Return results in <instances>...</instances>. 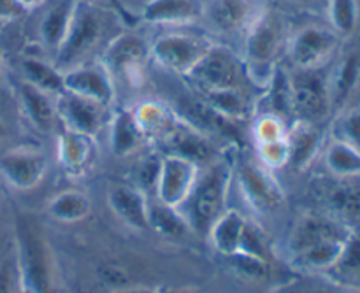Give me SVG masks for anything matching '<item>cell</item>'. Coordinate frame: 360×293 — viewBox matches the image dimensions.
<instances>
[{
  "label": "cell",
  "mask_w": 360,
  "mask_h": 293,
  "mask_svg": "<svg viewBox=\"0 0 360 293\" xmlns=\"http://www.w3.org/2000/svg\"><path fill=\"white\" fill-rule=\"evenodd\" d=\"M323 162L327 169L338 178L360 176V150L336 137L323 151Z\"/></svg>",
  "instance_id": "f546056e"
},
{
  "label": "cell",
  "mask_w": 360,
  "mask_h": 293,
  "mask_svg": "<svg viewBox=\"0 0 360 293\" xmlns=\"http://www.w3.org/2000/svg\"><path fill=\"white\" fill-rule=\"evenodd\" d=\"M18 100H20L25 118L37 132H51L53 125L58 119L55 97L44 93L27 81H21L20 86H18Z\"/></svg>",
  "instance_id": "7402d4cb"
},
{
  "label": "cell",
  "mask_w": 360,
  "mask_h": 293,
  "mask_svg": "<svg viewBox=\"0 0 360 293\" xmlns=\"http://www.w3.org/2000/svg\"><path fill=\"white\" fill-rule=\"evenodd\" d=\"M246 218L243 216L239 211L229 209L221 213V216L218 218L213 223V227L207 232V237H210L211 245L217 249L220 255H224L225 259L236 255L241 245L243 230H245Z\"/></svg>",
  "instance_id": "d4e9b609"
},
{
  "label": "cell",
  "mask_w": 360,
  "mask_h": 293,
  "mask_svg": "<svg viewBox=\"0 0 360 293\" xmlns=\"http://www.w3.org/2000/svg\"><path fill=\"white\" fill-rule=\"evenodd\" d=\"M91 202L86 193L67 190L53 197L48 204V213L60 223H77L90 216Z\"/></svg>",
  "instance_id": "83f0119b"
},
{
  "label": "cell",
  "mask_w": 360,
  "mask_h": 293,
  "mask_svg": "<svg viewBox=\"0 0 360 293\" xmlns=\"http://www.w3.org/2000/svg\"><path fill=\"white\" fill-rule=\"evenodd\" d=\"M260 11L255 0H207L204 4V16L225 34L248 30Z\"/></svg>",
  "instance_id": "d6986e66"
},
{
  "label": "cell",
  "mask_w": 360,
  "mask_h": 293,
  "mask_svg": "<svg viewBox=\"0 0 360 293\" xmlns=\"http://www.w3.org/2000/svg\"><path fill=\"white\" fill-rule=\"evenodd\" d=\"M264 95L269 104L267 115L278 116L285 122L288 115H292V95H290V74L278 67L271 76L269 83L264 86Z\"/></svg>",
  "instance_id": "836d02e7"
},
{
  "label": "cell",
  "mask_w": 360,
  "mask_h": 293,
  "mask_svg": "<svg viewBox=\"0 0 360 293\" xmlns=\"http://www.w3.org/2000/svg\"><path fill=\"white\" fill-rule=\"evenodd\" d=\"M234 179L238 181L243 199L259 214H273L285 204V192L271 169L260 162L243 158L234 169Z\"/></svg>",
  "instance_id": "52a82bcc"
},
{
  "label": "cell",
  "mask_w": 360,
  "mask_h": 293,
  "mask_svg": "<svg viewBox=\"0 0 360 293\" xmlns=\"http://www.w3.org/2000/svg\"><path fill=\"white\" fill-rule=\"evenodd\" d=\"M6 137H7V125L0 119V141L6 139Z\"/></svg>",
  "instance_id": "c3c4849f"
},
{
  "label": "cell",
  "mask_w": 360,
  "mask_h": 293,
  "mask_svg": "<svg viewBox=\"0 0 360 293\" xmlns=\"http://www.w3.org/2000/svg\"><path fill=\"white\" fill-rule=\"evenodd\" d=\"M48 167V155L34 148H16L0 153V176L20 192H28L41 185Z\"/></svg>",
  "instance_id": "4fadbf2b"
},
{
  "label": "cell",
  "mask_w": 360,
  "mask_h": 293,
  "mask_svg": "<svg viewBox=\"0 0 360 293\" xmlns=\"http://www.w3.org/2000/svg\"><path fill=\"white\" fill-rule=\"evenodd\" d=\"M164 148V155H178L188 160L195 162L202 167V164H211L217 160V148L214 144L200 132L192 123L183 122L181 118L176 119L174 126L169 130L167 136L160 141Z\"/></svg>",
  "instance_id": "e0dca14e"
},
{
  "label": "cell",
  "mask_w": 360,
  "mask_h": 293,
  "mask_svg": "<svg viewBox=\"0 0 360 293\" xmlns=\"http://www.w3.org/2000/svg\"><path fill=\"white\" fill-rule=\"evenodd\" d=\"M21 2H23V6L27 7L28 11H32V9H34V7H39V6H41V4H44L46 0H21Z\"/></svg>",
  "instance_id": "7dc6e473"
},
{
  "label": "cell",
  "mask_w": 360,
  "mask_h": 293,
  "mask_svg": "<svg viewBox=\"0 0 360 293\" xmlns=\"http://www.w3.org/2000/svg\"><path fill=\"white\" fill-rule=\"evenodd\" d=\"M16 293H30L28 290H25V288L20 287V290H16Z\"/></svg>",
  "instance_id": "f907efd6"
},
{
  "label": "cell",
  "mask_w": 360,
  "mask_h": 293,
  "mask_svg": "<svg viewBox=\"0 0 360 293\" xmlns=\"http://www.w3.org/2000/svg\"><path fill=\"white\" fill-rule=\"evenodd\" d=\"M136 115L139 118L141 125H143L144 132H146L148 139H155L158 143L167 136L169 130L174 126L176 119H178L174 112H171L167 108L158 104V102L141 104L136 109Z\"/></svg>",
  "instance_id": "d6a6232c"
},
{
  "label": "cell",
  "mask_w": 360,
  "mask_h": 293,
  "mask_svg": "<svg viewBox=\"0 0 360 293\" xmlns=\"http://www.w3.org/2000/svg\"><path fill=\"white\" fill-rule=\"evenodd\" d=\"M330 206L348 218H360V176L340 178V185L329 197Z\"/></svg>",
  "instance_id": "e575fe53"
},
{
  "label": "cell",
  "mask_w": 360,
  "mask_h": 293,
  "mask_svg": "<svg viewBox=\"0 0 360 293\" xmlns=\"http://www.w3.org/2000/svg\"><path fill=\"white\" fill-rule=\"evenodd\" d=\"M0 293H16L9 267H0Z\"/></svg>",
  "instance_id": "f6af8a7d"
},
{
  "label": "cell",
  "mask_w": 360,
  "mask_h": 293,
  "mask_svg": "<svg viewBox=\"0 0 360 293\" xmlns=\"http://www.w3.org/2000/svg\"><path fill=\"white\" fill-rule=\"evenodd\" d=\"M162 158H164V155L155 153V151L141 157L132 167V185L143 190L144 193L148 188H155L158 174H160Z\"/></svg>",
  "instance_id": "8d00e7d4"
},
{
  "label": "cell",
  "mask_w": 360,
  "mask_h": 293,
  "mask_svg": "<svg viewBox=\"0 0 360 293\" xmlns=\"http://www.w3.org/2000/svg\"><path fill=\"white\" fill-rule=\"evenodd\" d=\"M76 6L77 0H55L42 16L39 35H41L42 46L51 51L53 56L65 41V35L76 13Z\"/></svg>",
  "instance_id": "603a6c76"
},
{
  "label": "cell",
  "mask_w": 360,
  "mask_h": 293,
  "mask_svg": "<svg viewBox=\"0 0 360 293\" xmlns=\"http://www.w3.org/2000/svg\"><path fill=\"white\" fill-rule=\"evenodd\" d=\"M229 260H231L236 273L241 274L246 280H262L269 273V262L262 259H257V256L245 255V253H236V255L229 256Z\"/></svg>",
  "instance_id": "b9f144b4"
},
{
  "label": "cell",
  "mask_w": 360,
  "mask_h": 293,
  "mask_svg": "<svg viewBox=\"0 0 360 293\" xmlns=\"http://www.w3.org/2000/svg\"><path fill=\"white\" fill-rule=\"evenodd\" d=\"M109 146L115 157H132L148 143V136L136 115V109H118L108 123Z\"/></svg>",
  "instance_id": "ac0fdd59"
},
{
  "label": "cell",
  "mask_w": 360,
  "mask_h": 293,
  "mask_svg": "<svg viewBox=\"0 0 360 293\" xmlns=\"http://www.w3.org/2000/svg\"><path fill=\"white\" fill-rule=\"evenodd\" d=\"M292 115L301 122L316 123L333 109L329 77L322 69H295L290 74Z\"/></svg>",
  "instance_id": "ba28073f"
},
{
  "label": "cell",
  "mask_w": 360,
  "mask_h": 293,
  "mask_svg": "<svg viewBox=\"0 0 360 293\" xmlns=\"http://www.w3.org/2000/svg\"><path fill=\"white\" fill-rule=\"evenodd\" d=\"M150 228L160 234L162 237L169 239L185 237L190 232L188 221L183 216L181 211L160 202L150 206Z\"/></svg>",
  "instance_id": "1f68e13d"
},
{
  "label": "cell",
  "mask_w": 360,
  "mask_h": 293,
  "mask_svg": "<svg viewBox=\"0 0 360 293\" xmlns=\"http://www.w3.org/2000/svg\"><path fill=\"white\" fill-rule=\"evenodd\" d=\"M336 139L360 150V109L345 111L336 122Z\"/></svg>",
  "instance_id": "7bdbcfd3"
},
{
  "label": "cell",
  "mask_w": 360,
  "mask_h": 293,
  "mask_svg": "<svg viewBox=\"0 0 360 293\" xmlns=\"http://www.w3.org/2000/svg\"><path fill=\"white\" fill-rule=\"evenodd\" d=\"M21 70H23V81L34 84L35 88L51 95V97L56 98L65 91L63 72L53 62L28 56L21 62Z\"/></svg>",
  "instance_id": "484cf974"
},
{
  "label": "cell",
  "mask_w": 360,
  "mask_h": 293,
  "mask_svg": "<svg viewBox=\"0 0 360 293\" xmlns=\"http://www.w3.org/2000/svg\"><path fill=\"white\" fill-rule=\"evenodd\" d=\"M202 102L211 111L232 123L248 118L250 111H252L250 100L245 97L243 90L211 91V93L202 95Z\"/></svg>",
  "instance_id": "4dcf8cb0"
},
{
  "label": "cell",
  "mask_w": 360,
  "mask_h": 293,
  "mask_svg": "<svg viewBox=\"0 0 360 293\" xmlns=\"http://www.w3.org/2000/svg\"><path fill=\"white\" fill-rule=\"evenodd\" d=\"M287 23L283 14L274 9H262L246 30L245 62L252 83L264 88L278 69V60L288 46Z\"/></svg>",
  "instance_id": "277c9868"
},
{
  "label": "cell",
  "mask_w": 360,
  "mask_h": 293,
  "mask_svg": "<svg viewBox=\"0 0 360 293\" xmlns=\"http://www.w3.org/2000/svg\"><path fill=\"white\" fill-rule=\"evenodd\" d=\"M28 14L21 0H0V21H16Z\"/></svg>",
  "instance_id": "ee69618b"
},
{
  "label": "cell",
  "mask_w": 360,
  "mask_h": 293,
  "mask_svg": "<svg viewBox=\"0 0 360 293\" xmlns=\"http://www.w3.org/2000/svg\"><path fill=\"white\" fill-rule=\"evenodd\" d=\"M204 16L202 0H148L141 18L151 25L185 27Z\"/></svg>",
  "instance_id": "44dd1931"
},
{
  "label": "cell",
  "mask_w": 360,
  "mask_h": 293,
  "mask_svg": "<svg viewBox=\"0 0 360 293\" xmlns=\"http://www.w3.org/2000/svg\"><path fill=\"white\" fill-rule=\"evenodd\" d=\"M186 79L195 90L200 91V95L211 91L243 90V84L250 81L241 56L236 55L227 46L217 42H213Z\"/></svg>",
  "instance_id": "8992f818"
},
{
  "label": "cell",
  "mask_w": 360,
  "mask_h": 293,
  "mask_svg": "<svg viewBox=\"0 0 360 293\" xmlns=\"http://www.w3.org/2000/svg\"><path fill=\"white\" fill-rule=\"evenodd\" d=\"M56 158L65 176L72 179L84 178L97 164V137L63 129L56 137Z\"/></svg>",
  "instance_id": "2e32d148"
},
{
  "label": "cell",
  "mask_w": 360,
  "mask_h": 293,
  "mask_svg": "<svg viewBox=\"0 0 360 293\" xmlns=\"http://www.w3.org/2000/svg\"><path fill=\"white\" fill-rule=\"evenodd\" d=\"M63 86L69 93L98 104L111 105L115 100V83L101 62L81 63L63 72Z\"/></svg>",
  "instance_id": "9a60e30c"
},
{
  "label": "cell",
  "mask_w": 360,
  "mask_h": 293,
  "mask_svg": "<svg viewBox=\"0 0 360 293\" xmlns=\"http://www.w3.org/2000/svg\"><path fill=\"white\" fill-rule=\"evenodd\" d=\"M112 213L136 230H150V202L143 190L134 185H115L108 192Z\"/></svg>",
  "instance_id": "ffe728a7"
},
{
  "label": "cell",
  "mask_w": 360,
  "mask_h": 293,
  "mask_svg": "<svg viewBox=\"0 0 360 293\" xmlns=\"http://www.w3.org/2000/svg\"><path fill=\"white\" fill-rule=\"evenodd\" d=\"M211 46L213 42L199 34L167 32L150 46V51L164 69L186 77Z\"/></svg>",
  "instance_id": "9c48e42d"
},
{
  "label": "cell",
  "mask_w": 360,
  "mask_h": 293,
  "mask_svg": "<svg viewBox=\"0 0 360 293\" xmlns=\"http://www.w3.org/2000/svg\"><path fill=\"white\" fill-rule=\"evenodd\" d=\"M288 137V129L285 122L278 116L273 115H262L253 125V139L257 144L267 143V141L285 139Z\"/></svg>",
  "instance_id": "60d3db41"
},
{
  "label": "cell",
  "mask_w": 360,
  "mask_h": 293,
  "mask_svg": "<svg viewBox=\"0 0 360 293\" xmlns=\"http://www.w3.org/2000/svg\"><path fill=\"white\" fill-rule=\"evenodd\" d=\"M238 253H245V255L257 256L269 262V252H267V242L266 235L262 234L259 227L253 221L246 220L245 230H243L241 245H239Z\"/></svg>",
  "instance_id": "ab89813d"
},
{
  "label": "cell",
  "mask_w": 360,
  "mask_h": 293,
  "mask_svg": "<svg viewBox=\"0 0 360 293\" xmlns=\"http://www.w3.org/2000/svg\"><path fill=\"white\" fill-rule=\"evenodd\" d=\"M257 151H259L260 164L266 165L271 171L285 167L290 162V144H288V137L257 144Z\"/></svg>",
  "instance_id": "74e56055"
},
{
  "label": "cell",
  "mask_w": 360,
  "mask_h": 293,
  "mask_svg": "<svg viewBox=\"0 0 360 293\" xmlns=\"http://www.w3.org/2000/svg\"><path fill=\"white\" fill-rule=\"evenodd\" d=\"M295 2H299V4H313V2H316V0H295Z\"/></svg>",
  "instance_id": "681fc988"
},
{
  "label": "cell",
  "mask_w": 360,
  "mask_h": 293,
  "mask_svg": "<svg viewBox=\"0 0 360 293\" xmlns=\"http://www.w3.org/2000/svg\"><path fill=\"white\" fill-rule=\"evenodd\" d=\"M333 283L345 288L359 290L360 288V232L352 230L347 245L336 266L329 271Z\"/></svg>",
  "instance_id": "4316f807"
},
{
  "label": "cell",
  "mask_w": 360,
  "mask_h": 293,
  "mask_svg": "<svg viewBox=\"0 0 360 293\" xmlns=\"http://www.w3.org/2000/svg\"><path fill=\"white\" fill-rule=\"evenodd\" d=\"M0 83H2V63H0Z\"/></svg>",
  "instance_id": "816d5d0a"
},
{
  "label": "cell",
  "mask_w": 360,
  "mask_h": 293,
  "mask_svg": "<svg viewBox=\"0 0 360 293\" xmlns=\"http://www.w3.org/2000/svg\"><path fill=\"white\" fill-rule=\"evenodd\" d=\"M164 155V153H162ZM200 165L178 155H164L155 193L160 204L181 209L200 174Z\"/></svg>",
  "instance_id": "8fae6325"
},
{
  "label": "cell",
  "mask_w": 360,
  "mask_h": 293,
  "mask_svg": "<svg viewBox=\"0 0 360 293\" xmlns=\"http://www.w3.org/2000/svg\"><path fill=\"white\" fill-rule=\"evenodd\" d=\"M288 144H290V162L297 171L308 167L322 148V136H320L316 123L301 122L295 119L294 126L288 129Z\"/></svg>",
  "instance_id": "cb8c5ba5"
},
{
  "label": "cell",
  "mask_w": 360,
  "mask_h": 293,
  "mask_svg": "<svg viewBox=\"0 0 360 293\" xmlns=\"http://www.w3.org/2000/svg\"><path fill=\"white\" fill-rule=\"evenodd\" d=\"M350 234V228L334 218L302 214L288 237L290 263L304 273H329L340 260Z\"/></svg>",
  "instance_id": "6da1fadb"
},
{
  "label": "cell",
  "mask_w": 360,
  "mask_h": 293,
  "mask_svg": "<svg viewBox=\"0 0 360 293\" xmlns=\"http://www.w3.org/2000/svg\"><path fill=\"white\" fill-rule=\"evenodd\" d=\"M327 14H329L330 28L340 37H348L357 28L359 2L357 0H327Z\"/></svg>",
  "instance_id": "d590c367"
},
{
  "label": "cell",
  "mask_w": 360,
  "mask_h": 293,
  "mask_svg": "<svg viewBox=\"0 0 360 293\" xmlns=\"http://www.w3.org/2000/svg\"><path fill=\"white\" fill-rule=\"evenodd\" d=\"M115 293H157L151 288H143V287H137V288H122V290L115 292Z\"/></svg>",
  "instance_id": "bcb514c9"
},
{
  "label": "cell",
  "mask_w": 360,
  "mask_h": 293,
  "mask_svg": "<svg viewBox=\"0 0 360 293\" xmlns=\"http://www.w3.org/2000/svg\"><path fill=\"white\" fill-rule=\"evenodd\" d=\"M360 81V55L350 53L343 58V62L338 65L334 76L329 79L330 102L333 108H340L350 98L354 90Z\"/></svg>",
  "instance_id": "f1b7e54d"
},
{
  "label": "cell",
  "mask_w": 360,
  "mask_h": 293,
  "mask_svg": "<svg viewBox=\"0 0 360 293\" xmlns=\"http://www.w3.org/2000/svg\"><path fill=\"white\" fill-rule=\"evenodd\" d=\"M14 235L20 287L30 293H56L55 262L41 221L30 214H20Z\"/></svg>",
  "instance_id": "7a4b0ae2"
},
{
  "label": "cell",
  "mask_w": 360,
  "mask_h": 293,
  "mask_svg": "<svg viewBox=\"0 0 360 293\" xmlns=\"http://www.w3.org/2000/svg\"><path fill=\"white\" fill-rule=\"evenodd\" d=\"M340 39L333 28L309 25L288 39V55L295 69H322L336 53Z\"/></svg>",
  "instance_id": "30bf717a"
},
{
  "label": "cell",
  "mask_w": 360,
  "mask_h": 293,
  "mask_svg": "<svg viewBox=\"0 0 360 293\" xmlns=\"http://www.w3.org/2000/svg\"><path fill=\"white\" fill-rule=\"evenodd\" d=\"M232 179L234 167L225 158H217L204 171L200 169L192 193L179 209L188 221L190 230L200 237H207L210 228L225 211Z\"/></svg>",
  "instance_id": "3957f363"
},
{
  "label": "cell",
  "mask_w": 360,
  "mask_h": 293,
  "mask_svg": "<svg viewBox=\"0 0 360 293\" xmlns=\"http://www.w3.org/2000/svg\"><path fill=\"white\" fill-rule=\"evenodd\" d=\"M111 115L109 105L77 97L69 91L56 97V116L65 130L97 137L98 132L108 126Z\"/></svg>",
  "instance_id": "5bb4252c"
},
{
  "label": "cell",
  "mask_w": 360,
  "mask_h": 293,
  "mask_svg": "<svg viewBox=\"0 0 360 293\" xmlns=\"http://www.w3.org/2000/svg\"><path fill=\"white\" fill-rule=\"evenodd\" d=\"M108 30V18L101 7L90 2L77 0L72 23L65 35V41L56 51L55 63L62 72L84 63V58L95 51Z\"/></svg>",
  "instance_id": "5b68a950"
},
{
  "label": "cell",
  "mask_w": 360,
  "mask_h": 293,
  "mask_svg": "<svg viewBox=\"0 0 360 293\" xmlns=\"http://www.w3.org/2000/svg\"><path fill=\"white\" fill-rule=\"evenodd\" d=\"M274 293H360L359 290H352V288H345L336 283H323V281L313 280V278L304 276L297 278L294 281H287L281 285Z\"/></svg>",
  "instance_id": "f35d334b"
},
{
  "label": "cell",
  "mask_w": 360,
  "mask_h": 293,
  "mask_svg": "<svg viewBox=\"0 0 360 293\" xmlns=\"http://www.w3.org/2000/svg\"><path fill=\"white\" fill-rule=\"evenodd\" d=\"M150 56V46L141 35L123 32L108 42L101 63L108 69L112 79L123 77L127 81H137Z\"/></svg>",
  "instance_id": "7c38bea8"
}]
</instances>
